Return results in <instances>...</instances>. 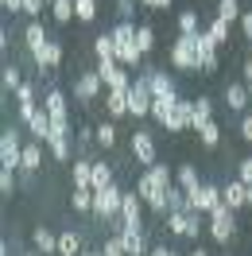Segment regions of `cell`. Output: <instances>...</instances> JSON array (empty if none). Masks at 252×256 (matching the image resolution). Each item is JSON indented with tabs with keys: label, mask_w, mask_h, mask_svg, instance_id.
<instances>
[{
	"label": "cell",
	"mask_w": 252,
	"mask_h": 256,
	"mask_svg": "<svg viewBox=\"0 0 252 256\" xmlns=\"http://www.w3.org/2000/svg\"><path fill=\"white\" fill-rule=\"evenodd\" d=\"M136 28L140 24H132V20H116L112 24V43H116V62L124 66H140L144 62V50H140V43H136Z\"/></svg>",
	"instance_id": "6da1fadb"
},
{
	"label": "cell",
	"mask_w": 252,
	"mask_h": 256,
	"mask_svg": "<svg viewBox=\"0 0 252 256\" xmlns=\"http://www.w3.org/2000/svg\"><path fill=\"white\" fill-rule=\"evenodd\" d=\"M120 206H124V190L116 182L94 190V218L97 222H120Z\"/></svg>",
	"instance_id": "7a4b0ae2"
},
{
	"label": "cell",
	"mask_w": 252,
	"mask_h": 256,
	"mask_svg": "<svg viewBox=\"0 0 252 256\" xmlns=\"http://www.w3.org/2000/svg\"><path fill=\"white\" fill-rule=\"evenodd\" d=\"M198 35H178L171 43V66L174 70H182V74H194V70H198Z\"/></svg>",
	"instance_id": "3957f363"
},
{
	"label": "cell",
	"mask_w": 252,
	"mask_h": 256,
	"mask_svg": "<svg viewBox=\"0 0 252 256\" xmlns=\"http://www.w3.org/2000/svg\"><path fill=\"white\" fill-rule=\"evenodd\" d=\"M152 82H148V70H144L140 78L132 82V94H128V116H136V120H144V116H152Z\"/></svg>",
	"instance_id": "277c9868"
},
{
	"label": "cell",
	"mask_w": 252,
	"mask_h": 256,
	"mask_svg": "<svg viewBox=\"0 0 252 256\" xmlns=\"http://www.w3.org/2000/svg\"><path fill=\"white\" fill-rule=\"evenodd\" d=\"M136 194L144 198V206L152 210V214L167 218V190H163V186H159V182H156L152 175H148V171H144V175L136 178Z\"/></svg>",
	"instance_id": "5b68a950"
},
{
	"label": "cell",
	"mask_w": 252,
	"mask_h": 256,
	"mask_svg": "<svg viewBox=\"0 0 252 256\" xmlns=\"http://www.w3.org/2000/svg\"><path fill=\"white\" fill-rule=\"evenodd\" d=\"M236 233V210H229L221 202L218 210H210V237L218 240V244H229Z\"/></svg>",
	"instance_id": "8992f818"
},
{
	"label": "cell",
	"mask_w": 252,
	"mask_h": 256,
	"mask_svg": "<svg viewBox=\"0 0 252 256\" xmlns=\"http://www.w3.org/2000/svg\"><path fill=\"white\" fill-rule=\"evenodd\" d=\"M20 163H24V144H20V128H4V136H0V167L4 171H20Z\"/></svg>",
	"instance_id": "52a82bcc"
},
{
	"label": "cell",
	"mask_w": 252,
	"mask_h": 256,
	"mask_svg": "<svg viewBox=\"0 0 252 256\" xmlns=\"http://www.w3.org/2000/svg\"><path fill=\"white\" fill-rule=\"evenodd\" d=\"M218 206H221V186H214V182H202L190 194V214H206L210 218V210H218Z\"/></svg>",
	"instance_id": "ba28073f"
},
{
	"label": "cell",
	"mask_w": 252,
	"mask_h": 256,
	"mask_svg": "<svg viewBox=\"0 0 252 256\" xmlns=\"http://www.w3.org/2000/svg\"><path fill=\"white\" fill-rule=\"evenodd\" d=\"M43 109L50 112V124H54V128L70 132V109H66V94H62V90H50V94L43 97Z\"/></svg>",
	"instance_id": "9c48e42d"
},
{
	"label": "cell",
	"mask_w": 252,
	"mask_h": 256,
	"mask_svg": "<svg viewBox=\"0 0 252 256\" xmlns=\"http://www.w3.org/2000/svg\"><path fill=\"white\" fill-rule=\"evenodd\" d=\"M132 160L140 163V167H156V163H159L152 132H132Z\"/></svg>",
	"instance_id": "30bf717a"
},
{
	"label": "cell",
	"mask_w": 252,
	"mask_h": 256,
	"mask_svg": "<svg viewBox=\"0 0 252 256\" xmlns=\"http://www.w3.org/2000/svg\"><path fill=\"white\" fill-rule=\"evenodd\" d=\"M144 198L136 190H124V206H120V229H144Z\"/></svg>",
	"instance_id": "8fae6325"
},
{
	"label": "cell",
	"mask_w": 252,
	"mask_h": 256,
	"mask_svg": "<svg viewBox=\"0 0 252 256\" xmlns=\"http://www.w3.org/2000/svg\"><path fill=\"white\" fill-rule=\"evenodd\" d=\"M101 86H105V82H101V74H97V70L78 74V82H74V97H78L82 105H90L94 97H101Z\"/></svg>",
	"instance_id": "7c38bea8"
},
{
	"label": "cell",
	"mask_w": 252,
	"mask_h": 256,
	"mask_svg": "<svg viewBox=\"0 0 252 256\" xmlns=\"http://www.w3.org/2000/svg\"><path fill=\"white\" fill-rule=\"evenodd\" d=\"M194 124V101H186V97H178V105L171 109V116H167V132H182V128Z\"/></svg>",
	"instance_id": "4fadbf2b"
},
{
	"label": "cell",
	"mask_w": 252,
	"mask_h": 256,
	"mask_svg": "<svg viewBox=\"0 0 252 256\" xmlns=\"http://www.w3.org/2000/svg\"><path fill=\"white\" fill-rule=\"evenodd\" d=\"M218 43H214V39H210V32H202L198 35V70H202V74H210V70H218Z\"/></svg>",
	"instance_id": "5bb4252c"
},
{
	"label": "cell",
	"mask_w": 252,
	"mask_h": 256,
	"mask_svg": "<svg viewBox=\"0 0 252 256\" xmlns=\"http://www.w3.org/2000/svg\"><path fill=\"white\" fill-rule=\"evenodd\" d=\"M221 202H225L229 210H240V206H248V186H244L240 178L225 182V186H221Z\"/></svg>",
	"instance_id": "9a60e30c"
},
{
	"label": "cell",
	"mask_w": 252,
	"mask_h": 256,
	"mask_svg": "<svg viewBox=\"0 0 252 256\" xmlns=\"http://www.w3.org/2000/svg\"><path fill=\"white\" fill-rule=\"evenodd\" d=\"M47 148H50V160H58V163H70V132L54 128V132L47 136Z\"/></svg>",
	"instance_id": "2e32d148"
},
{
	"label": "cell",
	"mask_w": 252,
	"mask_h": 256,
	"mask_svg": "<svg viewBox=\"0 0 252 256\" xmlns=\"http://www.w3.org/2000/svg\"><path fill=\"white\" fill-rule=\"evenodd\" d=\"M12 97H16V105H20V120L28 124V120H32L35 112H39V105H35V90L28 86V82H24V86H20V90H16Z\"/></svg>",
	"instance_id": "e0dca14e"
},
{
	"label": "cell",
	"mask_w": 252,
	"mask_h": 256,
	"mask_svg": "<svg viewBox=\"0 0 252 256\" xmlns=\"http://www.w3.org/2000/svg\"><path fill=\"white\" fill-rule=\"evenodd\" d=\"M28 132H32V136L39 140V144H47V136L54 132V124H50V112L43 109V105H39V112H35L32 120H28Z\"/></svg>",
	"instance_id": "ac0fdd59"
},
{
	"label": "cell",
	"mask_w": 252,
	"mask_h": 256,
	"mask_svg": "<svg viewBox=\"0 0 252 256\" xmlns=\"http://www.w3.org/2000/svg\"><path fill=\"white\" fill-rule=\"evenodd\" d=\"M35 62H39V74H47V70H54V66L62 62V43H54V39H50L47 47H43L39 54H35Z\"/></svg>",
	"instance_id": "d6986e66"
},
{
	"label": "cell",
	"mask_w": 252,
	"mask_h": 256,
	"mask_svg": "<svg viewBox=\"0 0 252 256\" xmlns=\"http://www.w3.org/2000/svg\"><path fill=\"white\" fill-rule=\"evenodd\" d=\"M24 39H28V50H32V58H35V54H39V50H43V47L50 43V39H47V28H43L39 20H32V24H28Z\"/></svg>",
	"instance_id": "ffe728a7"
},
{
	"label": "cell",
	"mask_w": 252,
	"mask_h": 256,
	"mask_svg": "<svg viewBox=\"0 0 252 256\" xmlns=\"http://www.w3.org/2000/svg\"><path fill=\"white\" fill-rule=\"evenodd\" d=\"M120 237H124V248L128 256H148V237H144V229H120Z\"/></svg>",
	"instance_id": "44dd1931"
},
{
	"label": "cell",
	"mask_w": 252,
	"mask_h": 256,
	"mask_svg": "<svg viewBox=\"0 0 252 256\" xmlns=\"http://www.w3.org/2000/svg\"><path fill=\"white\" fill-rule=\"evenodd\" d=\"M70 178H74V186L94 190V163H90V160H74V163H70Z\"/></svg>",
	"instance_id": "7402d4cb"
},
{
	"label": "cell",
	"mask_w": 252,
	"mask_h": 256,
	"mask_svg": "<svg viewBox=\"0 0 252 256\" xmlns=\"http://www.w3.org/2000/svg\"><path fill=\"white\" fill-rule=\"evenodd\" d=\"M174 186H182L186 194H194L198 186H202V178H198V171H194V163H182V167L174 171Z\"/></svg>",
	"instance_id": "603a6c76"
},
{
	"label": "cell",
	"mask_w": 252,
	"mask_h": 256,
	"mask_svg": "<svg viewBox=\"0 0 252 256\" xmlns=\"http://www.w3.org/2000/svg\"><path fill=\"white\" fill-rule=\"evenodd\" d=\"M128 94H132V90H109V94H105L109 116H128Z\"/></svg>",
	"instance_id": "cb8c5ba5"
},
{
	"label": "cell",
	"mask_w": 252,
	"mask_h": 256,
	"mask_svg": "<svg viewBox=\"0 0 252 256\" xmlns=\"http://www.w3.org/2000/svg\"><path fill=\"white\" fill-rule=\"evenodd\" d=\"M225 105H229V109H236V112H244V109H248V86L233 82V86L225 90Z\"/></svg>",
	"instance_id": "d4e9b609"
},
{
	"label": "cell",
	"mask_w": 252,
	"mask_h": 256,
	"mask_svg": "<svg viewBox=\"0 0 252 256\" xmlns=\"http://www.w3.org/2000/svg\"><path fill=\"white\" fill-rule=\"evenodd\" d=\"M174 105H178V94H163V97H156V101H152V116H156L159 124H167V116H171Z\"/></svg>",
	"instance_id": "484cf974"
},
{
	"label": "cell",
	"mask_w": 252,
	"mask_h": 256,
	"mask_svg": "<svg viewBox=\"0 0 252 256\" xmlns=\"http://www.w3.org/2000/svg\"><path fill=\"white\" fill-rule=\"evenodd\" d=\"M148 82H152V97L174 94V78H171V74H163V70H148Z\"/></svg>",
	"instance_id": "4316f807"
},
{
	"label": "cell",
	"mask_w": 252,
	"mask_h": 256,
	"mask_svg": "<svg viewBox=\"0 0 252 256\" xmlns=\"http://www.w3.org/2000/svg\"><path fill=\"white\" fill-rule=\"evenodd\" d=\"M167 214H190V194L182 186H171L167 190Z\"/></svg>",
	"instance_id": "83f0119b"
},
{
	"label": "cell",
	"mask_w": 252,
	"mask_h": 256,
	"mask_svg": "<svg viewBox=\"0 0 252 256\" xmlns=\"http://www.w3.org/2000/svg\"><path fill=\"white\" fill-rule=\"evenodd\" d=\"M210 120H214V101H210V97H194V132H198V128L202 124H210Z\"/></svg>",
	"instance_id": "f1b7e54d"
},
{
	"label": "cell",
	"mask_w": 252,
	"mask_h": 256,
	"mask_svg": "<svg viewBox=\"0 0 252 256\" xmlns=\"http://www.w3.org/2000/svg\"><path fill=\"white\" fill-rule=\"evenodd\" d=\"M167 229H171L174 237H190V229H194V214H167Z\"/></svg>",
	"instance_id": "f546056e"
},
{
	"label": "cell",
	"mask_w": 252,
	"mask_h": 256,
	"mask_svg": "<svg viewBox=\"0 0 252 256\" xmlns=\"http://www.w3.org/2000/svg\"><path fill=\"white\" fill-rule=\"evenodd\" d=\"M240 16H244L240 0H218V20H225V24H240Z\"/></svg>",
	"instance_id": "4dcf8cb0"
},
{
	"label": "cell",
	"mask_w": 252,
	"mask_h": 256,
	"mask_svg": "<svg viewBox=\"0 0 252 256\" xmlns=\"http://www.w3.org/2000/svg\"><path fill=\"white\" fill-rule=\"evenodd\" d=\"M70 206L78 210V214H94V190L74 186V190H70Z\"/></svg>",
	"instance_id": "1f68e13d"
},
{
	"label": "cell",
	"mask_w": 252,
	"mask_h": 256,
	"mask_svg": "<svg viewBox=\"0 0 252 256\" xmlns=\"http://www.w3.org/2000/svg\"><path fill=\"white\" fill-rule=\"evenodd\" d=\"M39 163H43V148L39 144H24V163H20V171H39Z\"/></svg>",
	"instance_id": "d6a6232c"
},
{
	"label": "cell",
	"mask_w": 252,
	"mask_h": 256,
	"mask_svg": "<svg viewBox=\"0 0 252 256\" xmlns=\"http://www.w3.org/2000/svg\"><path fill=\"white\" fill-rule=\"evenodd\" d=\"M94 136H97L94 144H101V148H105V152H109V148L116 144V124H112V120H101V124L94 128Z\"/></svg>",
	"instance_id": "836d02e7"
},
{
	"label": "cell",
	"mask_w": 252,
	"mask_h": 256,
	"mask_svg": "<svg viewBox=\"0 0 252 256\" xmlns=\"http://www.w3.org/2000/svg\"><path fill=\"white\" fill-rule=\"evenodd\" d=\"M35 248L39 252H58V233H50V229H35Z\"/></svg>",
	"instance_id": "e575fe53"
},
{
	"label": "cell",
	"mask_w": 252,
	"mask_h": 256,
	"mask_svg": "<svg viewBox=\"0 0 252 256\" xmlns=\"http://www.w3.org/2000/svg\"><path fill=\"white\" fill-rule=\"evenodd\" d=\"M97 4H101V0H74V20L94 24V20H97Z\"/></svg>",
	"instance_id": "d590c367"
},
{
	"label": "cell",
	"mask_w": 252,
	"mask_h": 256,
	"mask_svg": "<svg viewBox=\"0 0 252 256\" xmlns=\"http://www.w3.org/2000/svg\"><path fill=\"white\" fill-rule=\"evenodd\" d=\"M202 32V24H198V12L186 8V12H178V35H198Z\"/></svg>",
	"instance_id": "8d00e7d4"
},
{
	"label": "cell",
	"mask_w": 252,
	"mask_h": 256,
	"mask_svg": "<svg viewBox=\"0 0 252 256\" xmlns=\"http://www.w3.org/2000/svg\"><path fill=\"white\" fill-rule=\"evenodd\" d=\"M58 256H82L78 233H58Z\"/></svg>",
	"instance_id": "74e56055"
},
{
	"label": "cell",
	"mask_w": 252,
	"mask_h": 256,
	"mask_svg": "<svg viewBox=\"0 0 252 256\" xmlns=\"http://www.w3.org/2000/svg\"><path fill=\"white\" fill-rule=\"evenodd\" d=\"M148 175L156 178V182L163 186V190H171V186H174V171L167 167V163H156V167H148Z\"/></svg>",
	"instance_id": "f35d334b"
},
{
	"label": "cell",
	"mask_w": 252,
	"mask_h": 256,
	"mask_svg": "<svg viewBox=\"0 0 252 256\" xmlns=\"http://www.w3.org/2000/svg\"><path fill=\"white\" fill-rule=\"evenodd\" d=\"M101 186H112V167L105 160L94 163V190H101Z\"/></svg>",
	"instance_id": "ab89813d"
},
{
	"label": "cell",
	"mask_w": 252,
	"mask_h": 256,
	"mask_svg": "<svg viewBox=\"0 0 252 256\" xmlns=\"http://www.w3.org/2000/svg\"><path fill=\"white\" fill-rule=\"evenodd\" d=\"M136 43H140L144 54H152V47H156V28H152V24H140V28H136Z\"/></svg>",
	"instance_id": "60d3db41"
},
{
	"label": "cell",
	"mask_w": 252,
	"mask_h": 256,
	"mask_svg": "<svg viewBox=\"0 0 252 256\" xmlns=\"http://www.w3.org/2000/svg\"><path fill=\"white\" fill-rule=\"evenodd\" d=\"M50 16H54V24H70V16H74V0H54V4H50Z\"/></svg>",
	"instance_id": "b9f144b4"
},
{
	"label": "cell",
	"mask_w": 252,
	"mask_h": 256,
	"mask_svg": "<svg viewBox=\"0 0 252 256\" xmlns=\"http://www.w3.org/2000/svg\"><path fill=\"white\" fill-rule=\"evenodd\" d=\"M0 82H4V94H16L20 86H24V78H20L16 66H4V70H0Z\"/></svg>",
	"instance_id": "7bdbcfd3"
},
{
	"label": "cell",
	"mask_w": 252,
	"mask_h": 256,
	"mask_svg": "<svg viewBox=\"0 0 252 256\" xmlns=\"http://www.w3.org/2000/svg\"><path fill=\"white\" fill-rule=\"evenodd\" d=\"M229 28H233V24H225V20H214L206 32H210V39H214L218 47H225V39H229Z\"/></svg>",
	"instance_id": "ee69618b"
},
{
	"label": "cell",
	"mask_w": 252,
	"mask_h": 256,
	"mask_svg": "<svg viewBox=\"0 0 252 256\" xmlns=\"http://www.w3.org/2000/svg\"><path fill=\"white\" fill-rule=\"evenodd\" d=\"M94 50H97V58H116V43H112V35H97Z\"/></svg>",
	"instance_id": "f6af8a7d"
},
{
	"label": "cell",
	"mask_w": 252,
	"mask_h": 256,
	"mask_svg": "<svg viewBox=\"0 0 252 256\" xmlns=\"http://www.w3.org/2000/svg\"><path fill=\"white\" fill-rule=\"evenodd\" d=\"M198 136H202V144H206V148H218V144H221V128L214 124V120L198 128Z\"/></svg>",
	"instance_id": "bcb514c9"
},
{
	"label": "cell",
	"mask_w": 252,
	"mask_h": 256,
	"mask_svg": "<svg viewBox=\"0 0 252 256\" xmlns=\"http://www.w3.org/2000/svg\"><path fill=\"white\" fill-rule=\"evenodd\" d=\"M101 252L105 256H128V248H124V237L116 233V237H109L105 244H101Z\"/></svg>",
	"instance_id": "7dc6e473"
},
{
	"label": "cell",
	"mask_w": 252,
	"mask_h": 256,
	"mask_svg": "<svg viewBox=\"0 0 252 256\" xmlns=\"http://www.w3.org/2000/svg\"><path fill=\"white\" fill-rule=\"evenodd\" d=\"M0 194H16V171H0Z\"/></svg>",
	"instance_id": "c3c4849f"
},
{
	"label": "cell",
	"mask_w": 252,
	"mask_h": 256,
	"mask_svg": "<svg viewBox=\"0 0 252 256\" xmlns=\"http://www.w3.org/2000/svg\"><path fill=\"white\" fill-rule=\"evenodd\" d=\"M236 178H240L244 186H252V160H240V167H236Z\"/></svg>",
	"instance_id": "681fc988"
},
{
	"label": "cell",
	"mask_w": 252,
	"mask_h": 256,
	"mask_svg": "<svg viewBox=\"0 0 252 256\" xmlns=\"http://www.w3.org/2000/svg\"><path fill=\"white\" fill-rule=\"evenodd\" d=\"M43 8H47V0H24V12H28L32 20H39V12H43Z\"/></svg>",
	"instance_id": "f907efd6"
},
{
	"label": "cell",
	"mask_w": 252,
	"mask_h": 256,
	"mask_svg": "<svg viewBox=\"0 0 252 256\" xmlns=\"http://www.w3.org/2000/svg\"><path fill=\"white\" fill-rule=\"evenodd\" d=\"M132 12H136L132 0H116V20H132Z\"/></svg>",
	"instance_id": "816d5d0a"
},
{
	"label": "cell",
	"mask_w": 252,
	"mask_h": 256,
	"mask_svg": "<svg viewBox=\"0 0 252 256\" xmlns=\"http://www.w3.org/2000/svg\"><path fill=\"white\" fill-rule=\"evenodd\" d=\"M240 140H248V144H252V112L240 116Z\"/></svg>",
	"instance_id": "f5cc1de1"
},
{
	"label": "cell",
	"mask_w": 252,
	"mask_h": 256,
	"mask_svg": "<svg viewBox=\"0 0 252 256\" xmlns=\"http://www.w3.org/2000/svg\"><path fill=\"white\" fill-rule=\"evenodd\" d=\"M140 4H144V8H156V12H167L174 0H140Z\"/></svg>",
	"instance_id": "db71d44e"
},
{
	"label": "cell",
	"mask_w": 252,
	"mask_h": 256,
	"mask_svg": "<svg viewBox=\"0 0 252 256\" xmlns=\"http://www.w3.org/2000/svg\"><path fill=\"white\" fill-rule=\"evenodd\" d=\"M240 35L252 43V12H244V16H240Z\"/></svg>",
	"instance_id": "11a10c76"
},
{
	"label": "cell",
	"mask_w": 252,
	"mask_h": 256,
	"mask_svg": "<svg viewBox=\"0 0 252 256\" xmlns=\"http://www.w3.org/2000/svg\"><path fill=\"white\" fill-rule=\"evenodd\" d=\"M4 4V12H24V0H0Z\"/></svg>",
	"instance_id": "9f6ffc18"
},
{
	"label": "cell",
	"mask_w": 252,
	"mask_h": 256,
	"mask_svg": "<svg viewBox=\"0 0 252 256\" xmlns=\"http://www.w3.org/2000/svg\"><path fill=\"white\" fill-rule=\"evenodd\" d=\"M148 256H171V248H167V244H156V248H152Z\"/></svg>",
	"instance_id": "6f0895ef"
},
{
	"label": "cell",
	"mask_w": 252,
	"mask_h": 256,
	"mask_svg": "<svg viewBox=\"0 0 252 256\" xmlns=\"http://www.w3.org/2000/svg\"><path fill=\"white\" fill-rule=\"evenodd\" d=\"M244 82H252V54H248V62H244Z\"/></svg>",
	"instance_id": "680465c9"
},
{
	"label": "cell",
	"mask_w": 252,
	"mask_h": 256,
	"mask_svg": "<svg viewBox=\"0 0 252 256\" xmlns=\"http://www.w3.org/2000/svg\"><path fill=\"white\" fill-rule=\"evenodd\" d=\"M244 86H248V105H252V82H244Z\"/></svg>",
	"instance_id": "91938a15"
},
{
	"label": "cell",
	"mask_w": 252,
	"mask_h": 256,
	"mask_svg": "<svg viewBox=\"0 0 252 256\" xmlns=\"http://www.w3.org/2000/svg\"><path fill=\"white\" fill-rule=\"evenodd\" d=\"M82 256H105V252H101V248H97V252H82Z\"/></svg>",
	"instance_id": "94428289"
},
{
	"label": "cell",
	"mask_w": 252,
	"mask_h": 256,
	"mask_svg": "<svg viewBox=\"0 0 252 256\" xmlns=\"http://www.w3.org/2000/svg\"><path fill=\"white\" fill-rule=\"evenodd\" d=\"M190 256H206V252H202V248H194V252H190Z\"/></svg>",
	"instance_id": "6125c7cd"
},
{
	"label": "cell",
	"mask_w": 252,
	"mask_h": 256,
	"mask_svg": "<svg viewBox=\"0 0 252 256\" xmlns=\"http://www.w3.org/2000/svg\"><path fill=\"white\" fill-rule=\"evenodd\" d=\"M28 256H47V252H39V248H35V252H28Z\"/></svg>",
	"instance_id": "be15d7a7"
},
{
	"label": "cell",
	"mask_w": 252,
	"mask_h": 256,
	"mask_svg": "<svg viewBox=\"0 0 252 256\" xmlns=\"http://www.w3.org/2000/svg\"><path fill=\"white\" fill-rule=\"evenodd\" d=\"M248 206H252V186H248Z\"/></svg>",
	"instance_id": "e7e4bbea"
},
{
	"label": "cell",
	"mask_w": 252,
	"mask_h": 256,
	"mask_svg": "<svg viewBox=\"0 0 252 256\" xmlns=\"http://www.w3.org/2000/svg\"><path fill=\"white\" fill-rule=\"evenodd\" d=\"M171 256H178V252H171Z\"/></svg>",
	"instance_id": "03108f58"
}]
</instances>
